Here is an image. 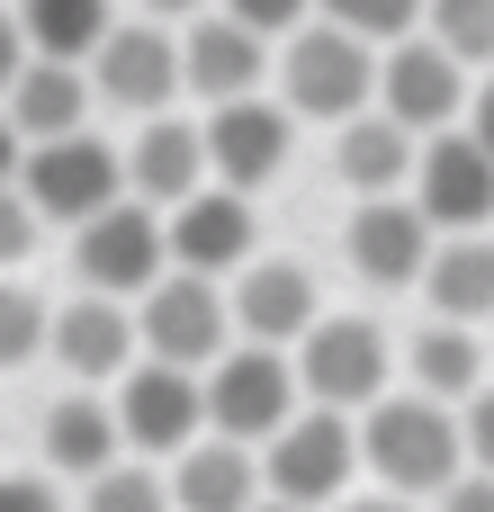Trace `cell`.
<instances>
[{"label":"cell","mask_w":494,"mask_h":512,"mask_svg":"<svg viewBox=\"0 0 494 512\" xmlns=\"http://www.w3.org/2000/svg\"><path fill=\"white\" fill-rule=\"evenodd\" d=\"M243 27H261V36H288L297 18H315V0H225Z\"/></svg>","instance_id":"33"},{"label":"cell","mask_w":494,"mask_h":512,"mask_svg":"<svg viewBox=\"0 0 494 512\" xmlns=\"http://www.w3.org/2000/svg\"><path fill=\"white\" fill-rule=\"evenodd\" d=\"M261 504V459L234 432H198L171 450V512H252Z\"/></svg>","instance_id":"19"},{"label":"cell","mask_w":494,"mask_h":512,"mask_svg":"<svg viewBox=\"0 0 494 512\" xmlns=\"http://www.w3.org/2000/svg\"><path fill=\"white\" fill-rule=\"evenodd\" d=\"M90 512H171V477H153L144 459L126 468V459H108L99 477H90V495H81Z\"/></svg>","instance_id":"27"},{"label":"cell","mask_w":494,"mask_h":512,"mask_svg":"<svg viewBox=\"0 0 494 512\" xmlns=\"http://www.w3.org/2000/svg\"><path fill=\"white\" fill-rule=\"evenodd\" d=\"M45 297H27L18 279H0V369H18V360H36L45 351Z\"/></svg>","instance_id":"29"},{"label":"cell","mask_w":494,"mask_h":512,"mask_svg":"<svg viewBox=\"0 0 494 512\" xmlns=\"http://www.w3.org/2000/svg\"><path fill=\"white\" fill-rule=\"evenodd\" d=\"M45 351H54L81 387H108V378L135 360V315H126V297H108V288L63 297V306L45 315Z\"/></svg>","instance_id":"16"},{"label":"cell","mask_w":494,"mask_h":512,"mask_svg":"<svg viewBox=\"0 0 494 512\" xmlns=\"http://www.w3.org/2000/svg\"><path fill=\"white\" fill-rule=\"evenodd\" d=\"M468 135H477V144H486V153H494V81H486V90H477V99H468Z\"/></svg>","instance_id":"37"},{"label":"cell","mask_w":494,"mask_h":512,"mask_svg":"<svg viewBox=\"0 0 494 512\" xmlns=\"http://www.w3.org/2000/svg\"><path fill=\"white\" fill-rule=\"evenodd\" d=\"M288 414H297V369L270 342H243V351L207 360V432H234V441L261 450Z\"/></svg>","instance_id":"9"},{"label":"cell","mask_w":494,"mask_h":512,"mask_svg":"<svg viewBox=\"0 0 494 512\" xmlns=\"http://www.w3.org/2000/svg\"><path fill=\"white\" fill-rule=\"evenodd\" d=\"M198 135H207V171H216L225 189H261V180L288 162V108H279V99H261V90L216 99Z\"/></svg>","instance_id":"13"},{"label":"cell","mask_w":494,"mask_h":512,"mask_svg":"<svg viewBox=\"0 0 494 512\" xmlns=\"http://www.w3.org/2000/svg\"><path fill=\"white\" fill-rule=\"evenodd\" d=\"M0 117L36 144V135H72L81 117H90V81L72 72V63H54V54H27L18 72H9V90H0Z\"/></svg>","instance_id":"20"},{"label":"cell","mask_w":494,"mask_h":512,"mask_svg":"<svg viewBox=\"0 0 494 512\" xmlns=\"http://www.w3.org/2000/svg\"><path fill=\"white\" fill-rule=\"evenodd\" d=\"M153 18H189V9H207V0H144Z\"/></svg>","instance_id":"40"},{"label":"cell","mask_w":494,"mask_h":512,"mask_svg":"<svg viewBox=\"0 0 494 512\" xmlns=\"http://www.w3.org/2000/svg\"><path fill=\"white\" fill-rule=\"evenodd\" d=\"M72 270L81 288H108V297H144L162 270H171V243H162V216L144 198H108L99 216L72 225Z\"/></svg>","instance_id":"6"},{"label":"cell","mask_w":494,"mask_h":512,"mask_svg":"<svg viewBox=\"0 0 494 512\" xmlns=\"http://www.w3.org/2000/svg\"><path fill=\"white\" fill-rule=\"evenodd\" d=\"M369 423H360V459H369V477L378 486H396V495H441L459 468H468V441H459V414H450V396H423V387H387L378 405H360Z\"/></svg>","instance_id":"1"},{"label":"cell","mask_w":494,"mask_h":512,"mask_svg":"<svg viewBox=\"0 0 494 512\" xmlns=\"http://www.w3.org/2000/svg\"><path fill=\"white\" fill-rule=\"evenodd\" d=\"M198 180H207V135L153 108L144 135H135V153H126V189H135L144 207H171V198H189Z\"/></svg>","instance_id":"21"},{"label":"cell","mask_w":494,"mask_h":512,"mask_svg":"<svg viewBox=\"0 0 494 512\" xmlns=\"http://www.w3.org/2000/svg\"><path fill=\"white\" fill-rule=\"evenodd\" d=\"M378 108L396 117V126H414V135H432V126H450L459 108H468V63L441 45V36H387V54H378Z\"/></svg>","instance_id":"10"},{"label":"cell","mask_w":494,"mask_h":512,"mask_svg":"<svg viewBox=\"0 0 494 512\" xmlns=\"http://www.w3.org/2000/svg\"><path fill=\"white\" fill-rule=\"evenodd\" d=\"M333 27H351V36H369V45H387V36H405L414 18H423V0H315Z\"/></svg>","instance_id":"30"},{"label":"cell","mask_w":494,"mask_h":512,"mask_svg":"<svg viewBox=\"0 0 494 512\" xmlns=\"http://www.w3.org/2000/svg\"><path fill=\"white\" fill-rule=\"evenodd\" d=\"M441 512H494V468H459L441 486Z\"/></svg>","instance_id":"34"},{"label":"cell","mask_w":494,"mask_h":512,"mask_svg":"<svg viewBox=\"0 0 494 512\" xmlns=\"http://www.w3.org/2000/svg\"><path fill=\"white\" fill-rule=\"evenodd\" d=\"M261 72H270V36L243 27L234 9H225V18H198V27L180 36V90H198L207 108L261 90Z\"/></svg>","instance_id":"18"},{"label":"cell","mask_w":494,"mask_h":512,"mask_svg":"<svg viewBox=\"0 0 494 512\" xmlns=\"http://www.w3.org/2000/svg\"><path fill=\"white\" fill-rule=\"evenodd\" d=\"M36 225H45V216L27 207V189H18V180H0V270H18V261L36 252Z\"/></svg>","instance_id":"31"},{"label":"cell","mask_w":494,"mask_h":512,"mask_svg":"<svg viewBox=\"0 0 494 512\" xmlns=\"http://www.w3.org/2000/svg\"><path fill=\"white\" fill-rule=\"evenodd\" d=\"M351 486V414L333 405H297L270 441H261V495H288V504H333Z\"/></svg>","instance_id":"7"},{"label":"cell","mask_w":494,"mask_h":512,"mask_svg":"<svg viewBox=\"0 0 494 512\" xmlns=\"http://www.w3.org/2000/svg\"><path fill=\"white\" fill-rule=\"evenodd\" d=\"M423 297H432V315H459V324H486V315H494V234H486V225L432 243V261H423Z\"/></svg>","instance_id":"23"},{"label":"cell","mask_w":494,"mask_h":512,"mask_svg":"<svg viewBox=\"0 0 494 512\" xmlns=\"http://www.w3.org/2000/svg\"><path fill=\"white\" fill-rule=\"evenodd\" d=\"M486 324H494V315H486Z\"/></svg>","instance_id":"42"},{"label":"cell","mask_w":494,"mask_h":512,"mask_svg":"<svg viewBox=\"0 0 494 512\" xmlns=\"http://www.w3.org/2000/svg\"><path fill=\"white\" fill-rule=\"evenodd\" d=\"M108 405H117V432H126L135 459H171V450H189L207 432V378L180 369V360H153V351L117 369Z\"/></svg>","instance_id":"5"},{"label":"cell","mask_w":494,"mask_h":512,"mask_svg":"<svg viewBox=\"0 0 494 512\" xmlns=\"http://www.w3.org/2000/svg\"><path fill=\"white\" fill-rule=\"evenodd\" d=\"M225 306H234V333H243V342H270V351H297V333L324 315L315 270H306V261H261V252L234 270V297H225Z\"/></svg>","instance_id":"15"},{"label":"cell","mask_w":494,"mask_h":512,"mask_svg":"<svg viewBox=\"0 0 494 512\" xmlns=\"http://www.w3.org/2000/svg\"><path fill=\"white\" fill-rule=\"evenodd\" d=\"M432 36L459 63H494V0H432Z\"/></svg>","instance_id":"28"},{"label":"cell","mask_w":494,"mask_h":512,"mask_svg":"<svg viewBox=\"0 0 494 512\" xmlns=\"http://www.w3.org/2000/svg\"><path fill=\"white\" fill-rule=\"evenodd\" d=\"M18 63H27V36H18V18H0V90H9Z\"/></svg>","instance_id":"38"},{"label":"cell","mask_w":494,"mask_h":512,"mask_svg":"<svg viewBox=\"0 0 494 512\" xmlns=\"http://www.w3.org/2000/svg\"><path fill=\"white\" fill-rule=\"evenodd\" d=\"M333 162H342V180H351L360 198H369V189H396V180L414 171V126H396L387 108H360V117H342Z\"/></svg>","instance_id":"24"},{"label":"cell","mask_w":494,"mask_h":512,"mask_svg":"<svg viewBox=\"0 0 494 512\" xmlns=\"http://www.w3.org/2000/svg\"><path fill=\"white\" fill-rule=\"evenodd\" d=\"M252 512H315V504H288V495H270V504H252Z\"/></svg>","instance_id":"41"},{"label":"cell","mask_w":494,"mask_h":512,"mask_svg":"<svg viewBox=\"0 0 494 512\" xmlns=\"http://www.w3.org/2000/svg\"><path fill=\"white\" fill-rule=\"evenodd\" d=\"M414 387L423 396H450V405L486 387V351H477V333L459 315H441L432 333H414Z\"/></svg>","instance_id":"26"},{"label":"cell","mask_w":494,"mask_h":512,"mask_svg":"<svg viewBox=\"0 0 494 512\" xmlns=\"http://www.w3.org/2000/svg\"><path fill=\"white\" fill-rule=\"evenodd\" d=\"M459 441H468V468H494V387L459 396Z\"/></svg>","instance_id":"32"},{"label":"cell","mask_w":494,"mask_h":512,"mask_svg":"<svg viewBox=\"0 0 494 512\" xmlns=\"http://www.w3.org/2000/svg\"><path fill=\"white\" fill-rule=\"evenodd\" d=\"M414 171H423V216L432 225H450V234H468V225H494V153L477 135H441L432 126V144L414 153Z\"/></svg>","instance_id":"17"},{"label":"cell","mask_w":494,"mask_h":512,"mask_svg":"<svg viewBox=\"0 0 494 512\" xmlns=\"http://www.w3.org/2000/svg\"><path fill=\"white\" fill-rule=\"evenodd\" d=\"M90 90L117 99V108H135V117L171 108V99H180V36H162L153 18L108 27V36L90 45Z\"/></svg>","instance_id":"11"},{"label":"cell","mask_w":494,"mask_h":512,"mask_svg":"<svg viewBox=\"0 0 494 512\" xmlns=\"http://www.w3.org/2000/svg\"><path fill=\"white\" fill-rule=\"evenodd\" d=\"M18 153H27V135H18V126L0 117V180H18Z\"/></svg>","instance_id":"39"},{"label":"cell","mask_w":494,"mask_h":512,"mask_svg":"<svg viewBox=\"0 0 494 512\" xmlns=\"http://www.w3.org/2000/svg\"><path fill=\"white\" fill-rule=\"evenodd\" d=\"M387 369H396V351H387V333L369 315H315L297 333V396L306 405L360 414V405L387 396Z\"/></svg>","instance_id":"3"},{"label":"cell","mask_w":494,"mask_h":512,"mask_svg":"<svg viewBox=\"0 0 494 512\" xmlns=\"http://www.w3.org/2000/svg\"><path fill=\"white\" fill-rule=\"evenodd\" d=\"M108 459H126L117 405H108V396H90V387H81V396H63V405L45 414V468H54V477H81V486H90Z\"/></svg>","instance_id":"22"},{"label":"cell","mask_w":494,"mask_h":512,"mask_svg":"<svg viewBox=\"0 0 494 512\" xmlns=\"http://www.w3.org/2000/svg\"><path fill=\"white\" fill-rule=\"evenodd\" d=\"M225 333H234V306L216 297L207 270H162L144 288V306H135V342L153 360H180V369H207L225 351Z\"/></svg>","instance_id":"8"},{"label":"cell","mask_w":494,"mask_h":512,"mask_svg":"<svg viewBox=\"0 0 494 512\" xmlns=\"http://www.w3.org/2000/svg\"><path fill=\"white\" fill-rule=\"evenodd\" d=\"M162 243H171V270H207V279H234L243 261H252V189H189V198H171V225H162Z\"/></svg>","instance_id":"12"},{"label":"cell","mask_w":494,"mask_h":512,"mask_svg":"<svg viewBox=\"0 0 494 512\" xmlns=\"http://www.w3.org/2000/svg\"><path fill=\"white\" fill-rule=\"evenodd\" d=\"M0 512H63V495L45 477H0Z\"/></svg>","instance_id":"35"},{"label":"cell","mask_w":494,"mask_h":512,"mask_svg":"<svg viewBox=\"0 0 494 512\" xmlns=\"http://www.w3.org/2000/svg\"><path fill=\"white\" fill-rule=\"evenodd\" d=\"M333 504H342V512H414V495L387 486V495H333Z\"/></svg>","instance_id":"36"},{"label":"cell","mask_w":494,"mask_h":512,"mask_svg":"<svg viewBox=\"0 0 494 512\" xmlns=\"http://www.w3.org/2000/svg\"><path fill=\"white\" fill-rule=\"evenodd\" d=\"M279 90H288V117H360L369 99H378V54H369V36H351V27H333V18H297L288 27V45H279Z\"/></svg>","instance_id":"2"},{"label":"cell","mask_w":494,"mask_h":512,"mask_svg":"<svg viewBox=\"0 0 494 512\" xmlns=\"http://www.w3.org/2000/svg\"><path fill=\"white\" fill-rule=\"evenodd\" d=\"M18 189H27V207L45 216V225H81V216H99L108 198H126V153H108L99 135H36L27 153H18Z\"/></svg>","instance_id":"4"},{"label":"cell","mask_w":494,"mask_h":512,"mask_svg":"<svg viewBox=\"0 0 494 512\" xmlns=\"http://www.w3.org/2000/svg\"><path fill=\"white\" fill-rule=\"evenodd\" d=\"M351 270L378 279V288H414L423 261H432V216L396 189H369V207H351V234H342Z\"/></svg>","instance_id":"14"},{"label":"cell","mask_w":494,"mask_h":512,"mask_svg":"<svg viewBox=\"0 0 494 512\" xmlns=\"http://www.w3.org/2000/svg\"><path fill=\"white\" fill-rule=\"evenodd\" d=\"M108 27H117L108 0H27V9H18L27 54H54V63H90V45H99Z\"/></svg>","instance_id":"25"}]
</instances>
